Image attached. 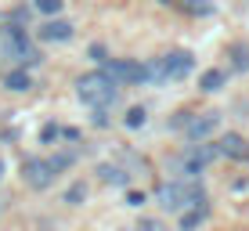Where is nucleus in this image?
Wrapping results in <instances>:
<instances>
[{
    "instance_id": "obj_21",
    "label": "nucleus",
    "mask_w": 249,
    "mask_h": 231,
    "mask_svg": "<svg viewBox=\"0 0 249 231\" xmlns=\"http://www.w3.org/2000/svg\"><path fill=\"white\" fill-rule=\"evenodd\" d=\"M72 162H76L72 152H62V156H54V159H51V170H54V174H62V170H69Z\"/></svg>"
},
{
    "instance_id": "obj_6",
    "label": "nucleus",
    "mask_w": 249,
    "mask_h": 231,
    "mask_svg": "<svg viewBox=\"0 0 249 231\" xmlns=\"http://www.w3.org/2000/svg\"><path fill=\"white\" fill-rule=\"evenodd\" d=\"M101 72H105L116 87L141 83V65H137V62H126V58H112V62H105V69H101Z\"/></svg>"
},
{
    "instance_id": "obj_16",
    "label": "nucleus",
    "mask_w": 249,
    "mask_h": 231,
    "mask_svg": "<svg viewBox=\"0 0 249 231\" xmlns=\"http://www.w3.org/2000/svg\"><path fill=\"white\" fill-rule=\"evenodd\" d=\"M231 65H235L238 72L249 69V47L246 44H231Z\"/></svg>"
},
{
    "instance_id": "obj_23",
    "label": "nucleus",
    "mask_w": 249,
    "mask_h": 231,
    "mask_svg": "<svg viewBox=\"0 0 249 231\" xmlns=\"http://www.w3.org/2000/svg\"><path fill=\"white\" fill-rule=\"evenodd\" d=\"M141 231H170V228L162 224V220H156V217H144L141 220Z\"/></svg>"
},
{
    "instance_id": "obj_9",
    "label": "nucleus",
    "mask_w": 249,
    "mask_h": 231,
    "mask_svg": "<svg viewBox=\"0 0 249 231\" xmlns=\"http://www.w3.org/2000/svg\"><path fill=\"white\" fill-rule=\"evenodd\" d=\"M162 62H166V76H170V80H184V76L192 72L195 58H192V51H170Z\"/></svg>"
},
{
    "instance_id": "obj_24",
    "label": "nucleus",
    "mask_w": 249,
    "mask_h": 231,
    "mask_svg": "<svg viewBox=\"0 0 249 231\" xmlns=\"http://www.w3.org/2000/svg\"><path fill=\"white\" fill-rule=\"evenodd\" d=\"M90 58H94V62H101V65H105V62H112V58H108V51L101 47V44H90Z\"/></svg>"
},
{
    "instance_id": "obj_15",
    "label": "nucleus",
    "mask_w": 249,
    "mask_h": 231,
    "mask_svg": "<svg viewBox=\"0 0 249 231\" xmlns=\"http://www.w3.org/2000/svg\"><path fill=\"white\" fill-rule=\"evenodd\" d=\"M224 80H228V76L220 72V69H210V72H202V80H199V90L213 94V90H220V87H224Z\"/></svg>"
},
{
    "instance_id": "obj_22",
    "label": "nucleus",
    "mask_w": 249,
    "mask_h": 231,
    "mask_svg": "<svg viewBox=\"0 0 249 231\" xmlns=\"http://www.w3.org/2000/svg\"><path fill=\"white\" fill-rule=\"evenodd\" d=\"M58 138H62V126H58V123H44V130H40V141L51 144V141H58Z\"/></svg>"
},
{
    "instance_id": "obj_7",
    "label": "nucleus",
    "mask_w": 249,
    "mask_h": 231,
    "mask_svg": "<svg viewBox=\"0 0 249 231\" xmlns=\"http://www.w3.org/2000/svg\"><path fill=\"white\" fill-rule=\"evenodd\" d=\"M217 126H220V112H202V116H192L184 134H188V141H206Z\"/></svg>"
},
{
    "instance_id": "obj_20",
    "label": "nucleus",
    "mask_w": 249,
    "mask_h": 231,
    "mask_svg": "<svg viewBox=\"0 0 249 231\" xmlns=\"http://www.w3.org/2000/svg\"><path fill=\"white\" fill-rule=\"evenodd\" d=\"M62 4H65V0H36V11H40V15H51V18H58Z\"/></svg>"
},
{
    "instance_id": "obj_28",
    "label": "nucleus",
    "mask_w": 249,
    "mask_h": 231,
    "mask_svg": "<svg viewBox=\"0 0 249 231\" xmlns=\"http://www.w3.org/2000/svg\"><path fill=\"white\" fill-rule=\"evenodd\" d=\"M0 177H4V162H0Z\"/></svg>"
},
{
    "instance_id": "obj_8",
    "label": "nucleus",
    "mask_w": 249,
    "mask_h": 231,
    "mask_svg": "<svg viewBox=\"0 0 249 231\" xmlns=\"http://www.w3.org/2000/svg\"><path fill=\"white\" fill-rule=\"evenodd\" d=\"M72 22H65V18H47L44 25H40V40L44 44H65V40H72Z\"/></svg>"
},
{
    "instance_id": "obj_3",
    "label": "nucleus",
    "mask_w": 249,
    "mask_h": 231,
    "mask_svg": "<svg viewBox=\"0 0 249 231\" xmlns=\"http://www.w3.org/2000/svg\"><path fill=\"white\" fill-rule=\"evenodd\" d=\"M0 51H4L7 58H15L22 69H33V65L44 62V54L29 44V36H25V29H22L18 22H11V25H4V29H0Z\"/></svg>"
},
{
    "instance_id": "obj_18",
    "label": "nucleus",
    "mask_w": 249,
    "mask_h": 231,
    "mask_svg": "<svg viewBox=\"0 0 249 231\" xmlns=\"http://www.w3.org/2000/svg\"><path fill=\"white\" fill-rule=\"evenodd\" d=\"M181 7H184L188 15H210V11H213L210 0H181Z\"/></svg>"
},
{
    "instance_id": "obj_4",
    "label": "nucleus",
    "mask_w": 249,
    "mask_h": 231,
    "mask_svg": "<svg viewBox=\"0 0 249 231\" xmlns=\"http://www.w3.org/2000/svg\"><path fill=\"white\" fill-rule=\"evenodd\" d=\"M217 156H220V144H202V141L192 144V148L184 152V159H181V174L184 177H199Z\"/></svg>"
},
{
    "instance_id": "obj_25",
    "label": "nucleus",
    "mask_w": 249,
    "mask_h": 231,
    "mask_svg": "<svg viewBox=\"0 0 249 231\" xmlns=\"http://www.w3.org/2000/svg\"><path fill=\"white\" fill-rule=\"evenodd\" d=\"M94 126H108V108H94Z\"/></svg>"
},
{
    "instance_id": "obj_10",
    "label": "nucleus",
    "mask_w": 249,
    "mask_h": 231,
    "mask_svg": "<svg viewBox=\"0 0 249 231\" xmlns=\"http://www.w3.org/2000/svg\"><path fill=\"white\" fill-rule=\"evenodd\" d=\"M220 156H228V159H249V144L242 134H224L220 138Z\"/></svg>"
},
{
    "instance_id": "obj_11",
    "label": "nucleus",
    "mask_w": 249,
    "mask_h": 231,
    "mask_svg": "<svg viewBox=\"0 0 249 231\" xmlns=\"http://www.w3.org/2000/svg\"><path fill=\"white\" fill-rule=\"evenodd\" d=\"M141 83H170L166 62H162V58H152V62H144V65H141Z\"/></svg>"
},
{
    "instance_id": "obj_26",
    "label": "nucleus",
    "mask_w": 249,
    "mask_h": 231,
    "mask_svg": "<svg viewBox=\"0 0 249 231\" xmlns=\"http://www.w3.org/2000/svg\"><path fill=\"white\" fill-rule=\"evenodd\" d=\"M126 206H144V192H126Z\"/></svg>"
},
{
    "instance_id": "obj_13",
    "label": "nucleus",
    "mask_w": 249,
    "mask_h": 231,
    "mask_svg": "<svg viewBox=\"0 0 249 231\" xmlns=\"http://www.w3.org/2000/svg\"><path fill=\"white\" fill-rule=\"evenodd\" d=\"M98 174H101V181H108V184H130V174L126 170H119V166H112V162H101L98 166Z\"/></svg>"
},
{
    "instance_id": "obj_19",
    "label": "nucleus",
    "mask_w": 249,
    "mask_h": 231,
    "mask_svg": "<svg viewBox=\"0 0 249 231\" xmlns=\"http://www.w3.org/2000/svg\"><path fill=\"white\" fill-rule=\"evenodd\" d=\"M144 119H148V112H144L141 105H134L130 112H126V119H123V123L130 126V130H137V126H144Z\"/></svg>"
},
{
    "instance_id": "obj_2",
    "label": "nucleus",
    "mask_w": 249,
    "mask_h": 231,
    "mask_svg": "<svg viewBox=\"0 0 249 231\" xmlns=\"http://www.w3.org/2000/svg\"><path fill=\"white\" fill-rule=\"evenodd\" d=\"M76 94L87 108H112L119 101V87L108 80L105 72H87L76 80Z\"/></svg>"
},
{
    "instance_id": "obj_12",
    "label": "nucleus",
    "mask_w": 249,
    "mask_h": 231,
    "mask_svg": "<svg viewBox=\"0 0 249 231\" xmlns=\"http://www.w3.org/2000/svg\"><path fill=\"white\" fill-rule=\"evenodd\" d=\"M4 87L7 90H15V94H22V90H29L33 87V76H29V69H11V72H4Z\"/></svg>"
},
{
    "instance_id": "obj_29",
    "label": "nucleus",
    "mask_w": 249,
    "mask_h": 231,
    "mask_svg": "<svg viewBox=\"0 0 249 231\" xmlns=\"http://www.w3.org/2000/svg\"><path fill=\"white\" fill-rule=\"evenodd\" d=\"M159 4H170V0H159Z\"/></svg>"
},
{
    "instance_id": "obj_5",
    "label": "nucleus",
    "mask_w": 249,
    "mask_h": 231,
    "mask_svg": "<svg viewBox=\"0 0 249 231\" xmlns=\"http://www.w3.org/2000/svg\"><path fill=\"white\" fill-rule=\"evenodd\" d=\"M22 177L29 188H36V192H44V188H51V181H54V170H51V159H40V156H29L22 162Z\"/></svg>"
},
{
    "instance_id": "obj_17",
    "label": "nucleus",
    "mask_w": 249,
    "mask_h": 231,
    "mask_svg": "<svg viewBox=\"0 0 249 231\" xmlns=\"http://www.w3.org/2000/svg\"><path fill=\"white\" fill-rule=\"evenodd\" d=\"M83 199H87V184H83V181L69 184V192H65V202H69V206H80Z\"/></svg>"
},
{
    "instance_id": "obj_27",
    "label": "nucleus",
    "mask_w": 249,
    "mask_h": 231,
    "mask_svg": "<svg viewBox=\"0 0 249 231\" xmlns=\"http://www.w3.org/2000/svg\"><path fill=\"white\" fill-rule=\"evenodd\" d=\"M188 123H192V112H177L174 116V126H188Z\"/></svg>"
},
{
    "instance_id": "obj_14",
    "label": "nucleus",
    "mask_w": 249,
    "mask_h": 231,
    "mask_svg": "<svg viewBox=\"0 0 249 231\" xmlns=\"http://www.w3.org/2000/svg\"><path fill=\"white\" fill-rule=\"evenodd\" d=\"M206 217H210V206H206V202H202V206H192V210H184L181 228H184V231H195V228H199Z\"/></svg>"
},
{
    "instance_id": "obj_1",
    "label": "nucleus",
    "mask_w": 249,
    "mask_h": 231,
    "mask_svg": "<svg viewBox=\"0 0 249 231\" xmlns=\"http://www.w3.org/2000/svg\"><path fill=\"white\" fill-rule=\"evenodd\" d=\"M202 202H206V192L195 177H177V181L159 188V206L170 213H184L188 206H202Z\"/></svg>"
}]
</instances>
